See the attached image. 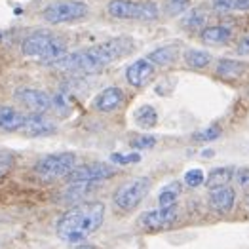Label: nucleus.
<instances>
[{
    "label": "nucleus",
    "mask_w": 249,
    "mask_h": 249,
    "mask_svg": "<svg viewBox=\"0 0 249 249\" xmlns=\"http://www.w3.org/2000/svg\"><path fill=\"white\" fill-rule=\"evenodd\" d=\"M72 249H97L95 246H91V244H86V242H82L80 246H76V248H72Z\"/></svg>",
    "instance_id": "obj_33"
},
{
    "label": "nucleus",
    "mask_w": 249,
    "mask_h": 249,
    "mask_svg": "<svg viewBox=\"0 0 249 249\" xmlns=\"http://www.w3.org/2000/svg\"><path fill=\"white\" fill-rule=\"evenodd\" d=\"M181 194V183L173 181L160 190L158 194V208H173L177 204V198Z\"/></svg>",
    "instance_id": "obj_21"
},
{
    "label": "nucleus",
    "mask_w": 249,
    "mask_h": 249,
    "mask_svg": "<svg viewBox=\"0 0 249 249\" xmlns=\"http://www.w3.org/2000/svg\"><path fill=\"white\" fill-rule=\"evenodd\" d=\"M154 145H156V139H154L152 135H141V137H137V139H133V141H131V146H133V148H137V150L152 148Z\"/></svg>",
    "instance_id": "obj_28"
},
{
    "label": "nucleus",
    "mask_w": 249,
    "mask_h": 249,
    "mask_svg": "<svg viewBox=\"0 0 249 249\" xmlns=\"http://www.w3.org/2000/svg\"><path fill=\"white\" fill-rule=\"evenodd\" d=\"M55 124L52 120H48L44 114H27L25 116V122L21 125V133L27 135V137H46V135H52L55 133Z\"/></svg>",
    "instance_id": "obj_12"
},
{
    "label": "nucleus",
    "mask_w": 249,
    "mask_h": 249,
    "mask_svg": "<svg viewBox=\"0 0 249 249\" xmlns=\"http://www.w3.org/2000/svg\"><path fill=\"white\" fill-rule=\"evenodd\" d=\"M183 59H185V63H187L190 69H206L209 63H211V53L204 52V50L190 48V50H185Z\"/></svg>",
    "instance_id": "obj_20"
},
{
    "label": "nucleus",
    "mask_w": 249,
    "mask_h": 249,
    "mask_svg": "<svg viewBox=\"0 0 249 249\" xmlns=\"http://www.w3.org/2000/svg\"><path fill=\"white\" fill-rule=\"evenodd\" d=\"M25 122V114L12 107H0V129L4 131H19Z\"/></svg>",
    "instance_id": "obj_17"
},
{
    "label": "nucleus",
    "mask_w": 249,
    "mask_h": 249,
    "mask_svg": "<svg viewBox=\"0 0 249 249\" xmlns=\"http://www.w3.org/2000/svg\"><path fill=\"white\" fill-rule=\"evenodd\" d=\"M213 6L219 10V12H229L230 8V0H213Z\"/></svg>",
    "instance_id": "obj_32"
},
{
    "label": "nucleus",
    "mask_w": 249,
    "mask_h": 249,
    "mask_svg": "<svg viewBox=\"0 0 249 249\" xmlns=\"http://www.w3.org/2000/svg\"><path fill=\"white\" fill-rule=\"evenodd\" d=\"M133 118H135V124L139 125V127H143V129L154 127V125L158 124V114H156V110H154L152 105H143V107H139V108L135 110Z\"/></svg>",
    "instance_id": "obj_19"
},
{
    "label": "nucleus",
    "mask_w": 249,
    "mask_h": 249,
    "mask_svg": "<svg viewBox=\"0 0 249 249\" xmlns=\"http://www.w3.org/2000/svg\"><path fill=\"white\" fill-rule=\"evenodd\" d=\"M76 167V154L72 152H57V154H48L40 158L35 166V171L44 179H57L69 175Z\"/></svg>",
    "instance_id": "obj_7"
},
{
    "label": "nucleus",
    "mask_w": 249,
    "mask_h": 249,
    "mask_svg": "<svg viewBox=\"0 0 249 249\" xmlns=\"http://www.w3.org/2000/svg\"><path fill=\"white\" fill-rule=\"evenodd\" d=\"M188 6H190V0H166L164 2V10H166L167 16H171V18L181 16L183 12H187Z\"/></svg>",
    "instance_id": "obj_25"
},
{
    "label": "nucleus",
    "mask_w": 249,
    "mask_h": 249,
    "mask_svg": "<svg viewBox=\"0 0 249 249\" xmlns=\"http://www.w3.org/2000/svg\"><path fill=\"white\" fill-rule=\"evenodd\" d=\"M246 208H248V211H249V196L246 198Z\"/></svg>",
    "instance_id": "obj_34"
},
{
    "label": "nucleus",
    "mask_w": 249,
    "mask_h": 249,
    "mask_svg": "<svg viewBox=\"0 0 249 249\" xmlns=\"http://www.w3.org/2000/svg\"><path fill=\"white\" fill-rule=\"evenodd\" d=\"M200 38L204 44L209 46H221V44H227L232 38V29L225 27V25H215V27H206L200 35Z\"/></svg>",
    "instance_id": "obj_16"
},
{
    "label": "nucleus",
    "mask_w": 249,
    "mask_h": 249,
    "mask_svg": "<svg viewBox=\"0 0 249 249\" xmlns=\"http://www.w3.org/2000/svg\"><path fill=\"white\" fill-rule=\"evenodd\" d=\"M177 55H179V44H166V46H162V48L152 50L146 59L152 63L154 67H156V65L167 67V65H171V63L177 59Z\"/></svg>",
    "instance_id": "obj_15"
},
{
    "label": "nucleus",
    "mask_w": 249,
    "mask_h": 249,
    "mask_svg": "<svg viewBox=\"0 0 249 249\" xmlns=\"http://www.w3.org/2000/svg\"><path fill=\"white\" fill-rule=\"evenodd\" d=\"M16 99L25 108L35 112V114H44L46 110L52 108V97L46 91L35 89V88H19V89H16Z\"/></svg>",
    "instance_id": "obj_10"
},
{
    "label": "nucleus",
    "mask_w": 249,
    "mask_h": 249,
    "mask_svg": "<svg viewBox=\"0 0 249 249\" xmlns=\"http://www.w3.org/2000/svg\"><path fill=\"white\" fill-rule=\"evenodd\" d=\"M4 160H6V156H2V154H0V162H4Z\"/></svg>",
    "instance_id": "obj_35"
},
{
    "label": "nucleus",
    "mask_w": 249,
    "mask_h": 249,
    "mask_svg": "<svg viewBox=\"0 0 249 249\" xmlns=\"http://www.w3.org/2000/svg\"><path fill=\"white\" fill-rule=\"evenodd\" d=\"M131 52H133V40L129 36H116L101 44L72 52L53 63V67L59 71H69V72H95L107 65L114 63L116 59L125 57Z\"/></svg>",
    "instance_id": "obj_1"
},
{
    "label": "nucleus",
    "mask_w": 249,
    "mask_h": 249,
    "mask_svg": "<svg viewBox=\"0 0 249 249\" xmlns=\"http://www.w3.org/2000/svg\"><path fill=\"white\" fill-rule=\"evenodd\" d=\"M236 204V192L232 187H221V188H215L211 190L209 194V206L215 213L219 215H227L232 211Z\"/></svg>",
    "instance_id": "obj_14"
},
{
    "label": "nucleus",
    "mask_w": 249,
    "mask_h": 249,
    "mask_svg": "<svg viewBox=\"0 0 249 249\" xmlns=\"http://www.w3.org/2000/svg\"><path fill=\"white\" fill-rule=\"evenodd\" d=\"M236 52H238L240 55H249V35H248V36H244L242 40L238 42Z\"/></svg>",
    "instance_id": "obj_30"
},
{
    "label": "nucleus",
    "mask_w": 249,
    "mask_h": 249,
    "mask_svg": "<svg viewBox=\"0 0 249 249\" xmlns=\"http://www.w3.org/2000/svg\"><path fill=\"white\" fill-rule=\"evenodd\" d=\"M0 38H2V33H0Z\"/></svg>",
    "instance_id": "obj_36"
},
{
    "label": "nucleus",
    "mask_w": 249,
    "mask_h": 249,
    "mask_svg": "<svg viewBox=\"0 0 249 249\" xmlns=\"http://www.w3.org/2000/svg\"><path fill=\"white\" fill-rule=\"evenodd\" d=\"M124 91L118 86H108L93 99V108L99 112H112L124 105Z\"/></svg>",
    "instance_id": "obj_13"
},
{
    "label": "nucleus",
    "mask_w": 249,
    "mask_h": 249,
    "mask_svg": "<svg viewBox=\"0 0 249 249\" xmlns=\"http://www.w3.org/2000/svg\"><path fill=\"white\" fill-rule=\"evenodd\" d=\"M107 12L125 21H154L158 19V6L150 0H110L107 4Z\"/></svg>",
    "instance_id": "obj_4"
},
{
    "label": "nucleus",
    "mask_w": 249,
    "mask_h": 249,
    "mask_svg": "<svg viewBox=\"0 0 249 249\" xmlns=\"http://www.w3.org/2000/svg\"><path fill=\"white\" fill-rule=\"evenodd\" d=\"M230 8L240 12H249V0H230Z\"/></svg>",
    "instance_id": "obj_31"
},
{
    "label": "nucleus",
    "mask_w": 249,
    "mask_h": 249,
    "mask_svg": "<svg viewBox=\"0 0 249 249\" xmlns=\"http://www.w3.org/2000/svg\"><path fill=\"white\" fill-rule=\"evenodd\" d=\"M221 127L219 125H208V127H204V129H200V131H196L194 135H192V141H196V143H209V141H215V139H219L221 137Z\"/></svg>",
    "instance_id": "obj_23"
},
{
    "label": "nucleus",
    "mask_w": 249,
    "mask_h": 249,
    "mask_svg": "<svg viewBox=\"0 0 249 249\" xmlns=\"http://www.w3.org/2000/svg\"><path fill=\"white\" fill-rule=\"evenodd\" d=\"M116 175V169L108 164H86V166L74 167L69 175L67 181L69 185L74 183H86V185H97L101 181H107Z\"/></svg>",
    "instance_id": "obj_8"
},
{
    "label": "nucleus",
    "mask_w": 249,
    "mask_h": 249,
    "mask_svg": "<svg viewBox=\"0 0 249 249\" xmlns=\"http://www.w3.org/2000/svg\"><path fill=\"white\" fill-rule=\"evenodd\" d=\"M21 52H23L25 57L53 65L55 61H59L61 57L67 55V46H65V42L61 38H55L53 35L33 33L23 40Z\"/></svg>",
    "instance_id": "obj_3"
},
{
    "label": "nucleus",
    "mask_w": 249,
    "mask_h": 249,
    "mask_svg": "<svg viewBox=\"0 0 249 249\" xmlns=\"http://www.w3.org/2000/svg\"><path fill=\"white\" fill-rule=\"evenodd\" d=\"M110 162L116 164V166H129V164H137L141 162V154L137 152H129V154H122V152H116L110 156Z\"/></svg>",
    "instance_id": "obj_27"
},
{
    "label": "nucleus",
    "mask_w": 249,
    "mask_h": 249,
    "mask_svg": "<svg viewBox=\"0 0 249 249\" xmlns=\"http://www.w3.org/2000/svg\"><path fill=\"white\" fill-rule=\"evenodd\" d=\"M105 221L103 202H84L71 208L57 223V236L67 244H82Z\"/></svg>",
    "instance_id": "obj_2"
},
{
    "label": "nucleus",
    "mask_w": 249,
    "mask_h": 249,
    "mask_svg": "<svg viewBox=\"0 0 249 249\" xmlns=\"http://www.w3.org/2000/svg\"><path fill=\"white\" fill-rule=\"evenodd\" d=\"M154 76H156V67L148 61L146 57L133 61L125 69V80H127V84L131 88H137V89L146 88L148 84L154 80Z\"/></svg>",
    "instance_id": "obj_11"
},
{
    "label": "nucleus",
    "mask_w": 249,
    "mask_h": 249,
    "mask_svg": "<svg viewBox=\"0 0 249 249\" xmlns=\"http://www.w3.org/2000/svg\"><path fill=\"white\" fill-rule=\"evenodd\" d=\"M234 177V169L229 166L225 167H213L208 173V179H206V187L209 190H215V188L221 187H229V183Z\"/></svg>",
    "instance_id": "obj_18"
},
{
    "label": "nucleus",
    "mask_w": 249,
    "mask_h": 249,
    "mask_svg": "<svg viewBox=\"0 0 249 249\" xmlns=\"http://www.w3.org/2000/svg\"><path fill=\"white\" fill-rule=\"evenodd\" d=\"M234 179L242 188L249 190V167H240L234 171Z\"/></svg>",
    "instance_id": "obj_29"
},
{
    "label": "nucleus",
    "mask_w": 249,
    "mask_h": 249,
    "mask_svg": "<svg viewBox=\"0 0 249 249\" xmlns=\"http://www.w3.org/2000/svg\"><path fill=\"white\" fill-rule=\"evenodd\" d=\"M88 6L80 0H63V2H52L42 10V19L52 25H61L78 21L88 16Z\"/></svg>",
    "instance_id": "obj_5"
},
{
    "label": "nucleus",
    "mask_w": 249,
    "mask_h": 249,
    "mask_svg": "<svg viewBox=\"0 0 249 249\" xmlns=\"http://www.w3.org/2000/svg\"><path fill=\"white\" fill-rule=\"evenodd\" d=\"M150 190V179L146 177H135L131 181L124 183L114 192V206L122 211H133L137 208Z\"/></svg>",
    "instance_id": "obj_6"
},
{
    "label": "nucleus",
    "mask_w": 249,
    "mask_h": 249,
    "mask_svg": "<svg viewBox=\"0 0 249 249\" xmlns=\"http://www.w3.org/2000/svg\"><path fill=\"white\" fill-rule=\"evenodd\" d=\"M183 181H185V185H188V187H192V188L202 187V185L206 183V175H204V171H202V169L194 167V169H188L187 173H185Z\"/></svg>",
    "instance_id": "obj_26"
},
{
    "label": "nucleus",
    "mask_w": 249,
    "mask_h": 249,
    "mask_svg": "<svg viewBox=\"0 0 249 249\" xmlns=\"http://www.w3.org/2000/svg\"><path fill=\"white\" fill-rule=\"evenodd\" d=\"M244 71H246V65L240 61H234V59H221L219 65H217V74L225 76V78L240 76Z\"/></svg>",
    "instance_id": "obj_22"
},
{
    "label": "nucleus",
    "mask_w": 249,
    "mask_h": 249,
    "mask_svg": "<svg viewBox=\"0 0 249 249\" xmlns=\"http://www.w3.org/2000/svg\"><path fill=\"white\" fill-rule=\"evenodd\" d=\"M177 206L173 208H156V209H150V211H145L137 225L141 227L143 230H164L167 227H171L175 221H177Z\"/></svg>",
    "instance_id": "obj_9"
},
{
    "label": "nucleus",
    "mask_w": 249,
    "mask_h": 249,
    "mask_svg": "<svg viewBox=\"0 0 249 249\" xmlns=\"http://www.w3.org/2000/svg\"><path fill=\"white\" fill-rule=\"evenodd\" d=\"M204 21H206V14L202 12V8H194L187 18L183 19V27H185L187 31H192V29H202Z\"/></svg>",
    "instance_id": "obj_24"
}]
</instances>
